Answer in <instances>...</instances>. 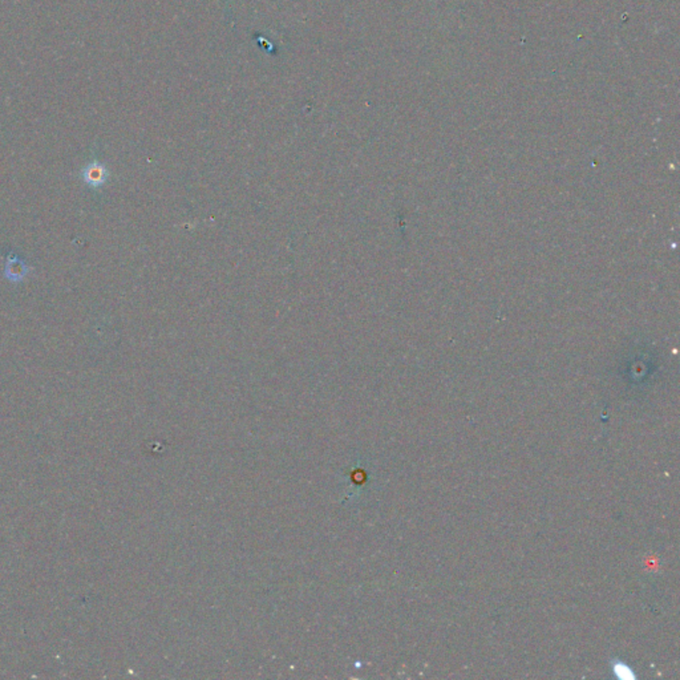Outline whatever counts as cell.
Masks as SVG:
<instances>
[{
    "mask_svg": "<svg viewBox=\"0 0 680 680\" xmlns=\"http://www.w3.org/2000/svg\"><path fill=\"white\" fill-rule=\"evenodd\" d=\"M80 177H81L84 184H87L90 187L97 190L107 184V181L110 178V170L104 164L94 160L81 169Z\"/></svg>",
    "mask_w": 680,
    "mask_h": 680,
    "instance_id": "6da1fadb",
    "label": "cell"
},
{
    "mask_svg": "<svg viewBox=\"0 0 680 680\" xmlns=\"http://www.w3.org/2000/svg\"><path fill=\"white\" fill-rule=\"evenodd\" d=\"M31 270H32V267L25 260L19 258L15 253L7 254L6 266H4V271H3V276L7 280H10L12 283H20L23 279H25V276L31 273Z\"/></svg>",
    "mask_w": 680,
    "mask_h": 680,
    "instance_id": "7a4b0ae2",
    "label": "cell"
},
{
    "mask_svg": "<svg viewBox=\"0 0 680 680\" xmlns=\"http://www.w3.org/2000/svg\"><path fill=\"white\" fill-rule=\"evenodd\" d=\"M612 672L617 678L622 680H632L635 678L632 670L625 663L612 662Z\"/></svg>",
    "mask_w": 680,
    "mask_h": 680,
    "instance_id": "3957f363",
    "label": "cell"
}]
</instances>
